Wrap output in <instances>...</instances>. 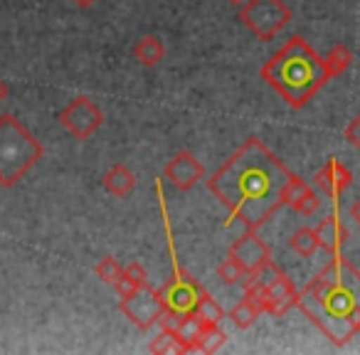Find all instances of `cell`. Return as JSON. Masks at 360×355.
I'll return each mask as SVG.
<instances>
[{
    "label": "cell",
    "mask_w": 360,
    "mask_h": 355,
    "mask_svg": "<svg viewBox=\"0 0 360 355\" xmlns=\"http://www.w3.org/2000/svg\"><path fill=\"white\" fill-rule=\"evenodd\" d=\"M291 170L262 143L247 138L207 181V191L227 207V225L242 222L247 230H259L284 205V188Z\"/></svg>",
    "instance_id": "6da1fadb"
},
{
    "label": "cell",
    "mask_w": 360,
    "mask_h": 355,
    "mask_svg": "<svg viewBox=\"0 0 360 355\" xmlns=\"http://www.w3.org/2000/svg\"><path fill=\"white\" fill-rule=\"evenodd\" d=\"M296 309L333 345H345L360 333V271L345 257L330 262L296 294Z\"/></svg>",
    "instance_id": "7a4b0ae2"
},
{
    "label": "cell",
    "mask_w": 360,
    "mask_h": 355,
    "mask_svg": "<svg viewBox=\"0 0 360 355\" xmlns=\"http://www.w3.org/2000/svg\"><path fill=\"white\" fill-rule=\"evenodd\" d=\"M259 75L291 109H304L330 82L326 60L301 35L289 37V42L262 65Z\"/></svg>",
    "instance_id": "3957f363"
},
{
    "label": "cell",
    "mask_w": 360,
    "mask_h": 355,
    "mask_svg": "<svg viewBox=\"0 0 360 355\" xmlns=\"http://www.w3.org/2000/svg\"><path fill=\"white\" fill-rule=\"evenodd\" d=\"M42 143L13 114L0 116V186L15 188L42 158Z\"/></svg>",
    "instance_id": "277c9868"
},
{
    "label": "cell",
    "mask_w": 360,
    "mask_h": 355,
    "mask_svg": "<svg viewBox=\"0 0 360 355\" xmlns=\"http://www.w3.org/2000/svg\"><path fill=\"white\" fill-rule=\"evenodd\" d=\"M237 20L262 42H271L291 22V8L284 0H247Z\"/></svg>",
    "instance_id": "5b68a950"
},
{
    "label": "cell",
    "mask_w": 360,
    "mask_h": 355,
    "mask_svg": "<svg viewBox=\"0 0 360 355\" xmlns=\"http://www.w3.org/2000/svg\"><path fill=\"white\" fill-rule=\"evenodd\" d=\"M62 126L75 136L77 141H89L91 136L99 131V126L104 124V111L86 96H77L72 99L65 109L57 116Z\"/></svg>",
    "instance_id": "8992f818"
},
{
    "label": "cell",
    "mask_w": 360,
    "mask_h": 355,
    "mask_svg": "<svg viewBox=\"0 0 360 355\" xmlns=\"http://www.w3.org/2000/svg\"><path fill=\"white\" fill-rule=\"evenodd\" d=\"M119 309L136 328L148 330L150 325L158 323L160 314L165 311V304H163V296H160V289L143 286V289H136L131 296L121 299Z\"/></svg>",
    "instance_id": "52a82bcc"
},
{
    "label": "cell",
    "mask_w": 360,
    "mask_h": 355,
    "mask_svg": "<svg viewBox=\"0 0 360 355\" xmlns=\"http://www.w3.org/2000/svg\"><path fill=\"white\" fill-rule=\"evenodd\" d=\"M158 289H160V296H163L165 309L175 311V314H191V311H195V304L202 294V286L198 284L191 274L178 271V269H175L173 279L165 281Z\"/></svg>",
    "instance_id": "ba28073f"
},
{
    "label": "cell",
    "mask_w": 360,
    "mask_h": 355,
    "mask_svg": "<svg viewBox=\"0 0 360 355\" xmlns=\"http://www.w3.org/2000/svg\"><path fill=\"white\" fill-rule=\"evenodd\" d=\"M165 181L175 188V191H191L193 186L205 178V168L202 163L191 153V150H180L165 163Z\"/></svg>",
    "instance_id": "9c48e42d"
},
{
    "label": "cell",
    "mask_w": 360,
    "mask_h": 355,
    "mask_svg": "<svg viewBox=\"0 0 360 355\" xmlns=\"http://www.w3.org/2000/svg\"><path fill=\"white\" fill-rule=\"evenodd\" d=\"M230 257H235V259L240 262V266L247 274H255L262 264H266V262L271 259L269 247L257 235V230H247L245 235L230 247Z\"/></svg>",
    "instance_id": "30bf717a"
},
{
    "label": "cell",
    "mask_w": 360,
    "mask_h": 355,
    "mask_svg": "<svg viewBox=\"0 0 360 355\" xmlns=\"http://www.w3.org/2000/svg\"><path fill=\"white\" fill-rule=\"evenodd\" d=\"M350 183H353L350 170H345V165L338 163L335 158H330L328 163L314 175V186L319 188L321 193H326L328 198H333V200L350 186Z\"/></svg>",
    "instance_id": "8fae6325"
},
{
    "label": "cell",
    "mask_w": 360,
    "mask_h": 355,
    "mask_svg": "<svg viewBox=\"0 0 360 355\" xmlns=\"http://www.w3.org/2000/svg\"><path fill=\"white\" fill-rule=\"evenodd\" d=\"M314 232L316 240H319V250L328 252V254H338L340 247L348 240V230L340 225V220L335 215H328L326 220H321Z\"/></svg>",
    "instance_id": "7c38bea8"
},
{
    "label": "cell",
    "mask_w": 360,
    "mask_h": 355,
    "mask_svg": "<svg viewBox=\"0 0 360 355\" xmlns=\"http://www.w3.org/2000/svg\"><path fill=\"white\" fill-rule=\"evenodd\" d=\"M104 188L114 198H126L136 188V175L131 173V170L126 168L124 163H116V165H111V168L106 170Z\"/></svg>",
    "instance_id": "4fadbf2b"
},
{
    "label": "cell",
    "mask_w": 360,
    "mask_h": 355,
    "mask_svg": "<svg viewBox=\"0 0 360 355\" xmlns=\"http://www.w3.org/2000/svg\"><path fill=\"white\" fill-rule=\"evenodd\" d=\"M163 57H165V45L155 35H143L134 45V60L141 62L143 67H155Z\"/></svg>",
    "instance_id": "5bb4252c"
},
{
    "label": "cell",
    "mask_w": 360,
    "mask_h": 355,
    "mask_svg": "<svg viewBox=\"0 0 360 355\" xmlns=\"http://www.w3.org/2000/svg\"><path fill=\"white\" fill-rule=\"evenodd\" d=\"M207 323H202L200 318H198L195 314H183L180 316V323L178 328H175V333H178V338L186 343L188 353H193V350H198V340H200V333L202 328H205Z\"/></svg>",
    "instance_id": "9a60e30c"
},
{
    "label": "cell",
    "mask_w": 360,
    "mask_h": 355,
    "mask_svg": "<svg viewBox=\"0 0 360 355\" xmlns=\"http://www.w3.org/2000/svg\"><path fill=\"white\" fill-rule=\"evenodd\" d=\"M262 314H264V311L259 309V304H255L250 296H245L240 304L232 306V311L227 314V318H230L240 330H245V328H250V325L255 323V321L259 318Z\"/></svg>",
    "instance_id": "2e32d148"
},
{
    "label": "cell",
    "mask_w": 360,
    "mask_h": 355,
    "mask_svg": "<svg viewBox=\"0 0 360 355\" xmlns=\"http://www.w3.org/2000/svg\"><path fill=\"white\" fill-rule=\"evenodd\" d=\"M193 314H195L198 318H200L202 323H207V325H220V321L227 318L225 309H222V306L217 304V301L212 299L205 289H202V294H200V299H198L195 311H193Z\"/></svg>",
    "instance_id": "e0dca14e"
},
{
    "label": "cell",
    "mask_w": 360,
    "mask_h": 355,
    "mask_svg": "<svg viewBox=\"0 0 360 355\" xmlns=\"http://www.w3.org/2000/svg\"><path fill=\"white\" fill-rule=\"evenodd\" d=\"M289 247L294 254H299L301 259H311L319 250V240H316V232L311 227H299V230L291 235Z\"/></svg>",
    "instance_id": "ac0fdd59"
},
{
    "label": "cell",
    "mask_w": 360,
    "mask_h": 355,
    "mask_svg": "<svg viewBox=\"0 0 360 355\" xmlns=\"http://www.w3.org/2000/svg\"><path fill=\"white\" fill-rule=\"evenodd\" d=\"M323 60H326V67H328L330 79H333V77H340L345 70H348L350 65H353V52H350L348 45L338 42V45L330 47L328 55H326Z\"/></svg>",
    "instance_id": "d6986e66"
},
{
    "label": "cell",
    "mask_w": 360,
    "mask_h": 355,
    "mask_svg": "<svg viewBox=\"0 0 360 355\" xmlns=\"http://www.w3.org/2000/svg\"><path fill=\"white\" fill-rule=\"evenodd\" d=\"M148 353H188L186 343L178 338L175 330H160V335H155L148 343Z\"/></svg>",
    "instance_id": "ffe728a7"
},
{
    "label": "cell",
    "mask_w": 360,
    "mask_h": 355,
    "mask_svg": "<svg viewBox=\"0 0 360 355\" xmlns=\"http://www.w3.org/2000/svg\"><path fill=\"white\" fill-rule=\"evenodd\" d=\"M225 343H227V333L220 325H205L200 333V340H198V350L200 353H215Z\"/></svg>",
    "instance_id": "44dd1931"
},
{
    "label": "cell",
    "mask_w": 360,
    "mask_h": 355,
    "mask_svg": "<svg viewBox=\"0 0 360 355\" xmlns=\"http://www.w3.org/2000/svg\"><path fill=\"white\" fill-rule=\"evenodd\" d=\"M245 276H247V271L242 269L240 262H237L235 257H230V254H227V259L217 266V279H220L222 284H227V286L242 284V281H245Z\"/></svg>",
    "instance_id": "7402d4cb"
},
{
    "label": "cell",
    "mask_w": 360,
    "mask_h": 355,
    "mask_svg": "<svg viewBox=\"0 0 360 355\" xmlns=\"http://www.w3.org/2000/svg\"><path fill=\"white\" fill-rule=\"evenodd\" d=\"M319 207H321V198H319V193L314 191V188H306L304 193L299 195V200L291 205V210L294 212H299V215H304V217H311V215H316L319 212Z\"/></svg>",
    "instance_id": "603a6c76"
},
{
    "label": "cell",
    "mask_w": 360,
    "mask_h": 355,
    "mask_svg": "<svg viewBox=\"0 0 360 355\" xmlns=\"http://www.w3.org/2000/svg\"><path fill=\"white\" fill-rule=\"evenodd\" d=\"M121 271L124 269H121V264L114 259V257H104V259L96 264V276H99L104 284H114V281L121 276Z\"/></svg>",
    "instance_id": "cb8c5ba5"
},
{
    "label": "cell",
    "mask_w": 360,
    "mask_h": 355,
    "mask_svg": "<svg viewBox=\"0 0 360 355\" xmlns=\"http://www.w3.org/2000/svg\"><path fill=\"white\" fill-rule=\"evenodd\" d=\"M126 274L131 276V281H134L139 289H143V286H150L148 281V271H146V266H141V262H131L129 266H126Z\"/></svg>",
    "instance_id": "d4e9b609"
},
{
    "label": "cell",
    "mask_w": 360,
    "mask_h": 355,
    "mask_svg": "<svg viewBox=\"0 0 360 355\" xmlns=\"http://www.w3.org/2000/svg\"><path fill=\"white\" fill-rule=\"evenodd\" d=\"M111 286H114V289H116V294H119V299H126V296H131L136 289H139V286H136L134 281H131V276L126 274V271H121V276H119V279H116Z\"/></svg>",
    "instance_id": "484cf974"
},
{
    "label": "cell",
    "mask_w": 360,
    "mask_h": 355,
    "mask_svg": "<svg viewBox=\"0 0 360 355\" xmlns=\"http://www.w3.org/2000/svg\"><path fill=\"white\" fill-rule=\"evenodd\" d=\"M343 136H345V141H348V143L353 146L355 150H360V114L355 116V119L350 121L348 126H345Z\"/></svg>",
    "instance_id": "4316f807"
},
{
    "label": "cell",
    "mask_w": 360,
    "mask_h": 355,
    "mask_svg": "<svg viewBox=\"0 0 360 355\" xmlns=\"http://www.w3.org/2000/svg\"><path fill=\"white\" fill-rule=\"evenodd\" d=\"M350 220H355L360 225V198L350 205Z\"/></svg>",
    "instance_id": "83f0119b"
},
{
    "label": "cell",
    "mask_w": 360,
    "mask_h": 355,
    "mask_svg": "<svg viewBox=\"0 0 360 355\" xmlns=\"http://www.w3.org/2000/svg\"><path fill=\"white\" fill-rule=\"evenodd\" d=\"M8 94H11V86H8L6 82L0 79V104H3V101L8 99Z\"/></svg>",
    "instance_id": "f1b7e54d"
},
{
    "label": "cell",
    "mask_w": 360,
    "mask_h": 355,
    "mask_svg": "<svg viewBox=\"0 0 360 355\" xmlns=\"http://www.w3.org/2000/svg\"><path fill=\"white\" fill-rule=\"evenodd\" d=\"M227 3H232V6H245L247 0H227Z\"/></svg>",
    "instance_id": "f546056e"
},
{
    "label": "cell",
    "mask_w": 360,
    "mask_h": 355,
    "mask_svg": "<svg viewBox=\"0 0 360 355\" xmlns=\"http://www.w3.org/2000/svg\"><path fill=\"white\" fill-rule=\"evenodd\" d=\"M89 3H91V0H77V6H82V8H86Z\"/></svg>",
    "instance_id": "4dcf8cb0"
}]
</instances>
